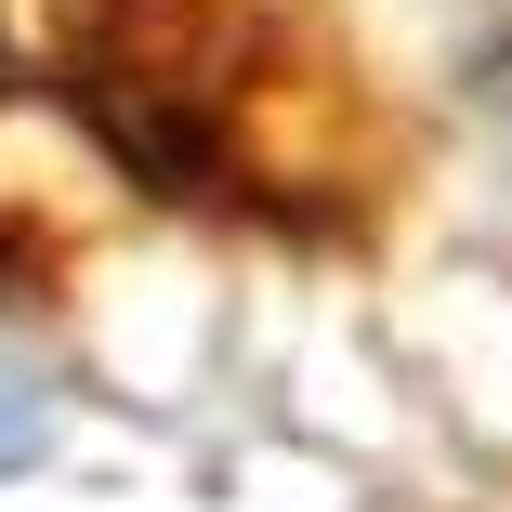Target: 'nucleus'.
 Here are the masks:
<instances>
[{
    "label": "nucleus",
    "instance_id": "1",
    "mask_svg": "<svg viewBox=\"0 0 512 512\" xmlns=\"http://www.w3.org/2000/svg\"><path fill=\"white\" fill-rule=\"evenodd\" d=\"M0 40L184 224L368 250L407 184V119L329 0H0Z\"/></svg>",
    "mask_w": 512,
    "mask_h": 512
}]
</instances>
